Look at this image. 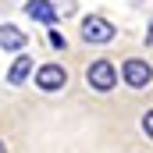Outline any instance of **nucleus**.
<instances>
[{
  "label": "nucleus",
  "instance_id": "7",
  "mask_svg": "<svg viewBox=\"0 0 153 153\" xmlns=\"http://www.w3.org/2000/svg\"><path fill=\"white\" fill-rule=\"evenodd\" d=\"M29 71H32V57H25V53H22V57L11 64V71H7V82H11V85H22V82L29 78Z\"/></svg>",
  "mask_w": 153,
  "mask_h": 153
},
{
  "label": "nucleus",
  "instance_id": "2",
  "mask_svg": "<svg viewBox=\"0 0 153 153\" xmlns=\"http://www.w3.org/2000/svg\"><path fill=\"white\" fill-rule=\"evenodd\" d=\"M82 39L85 43H111L114 39V25L107 18H85L82 22Z\"/></svg>",
  "mask_w": 153,
  "mask_h": 153
},
{
  "label": "nucleus",
  "instance_id": "5",
  "mask_svg": "<svg viewBox=\"0 0 153 153\" xmlns=\"http://www.w3.org/2000/svg\"><path fill=\"white\" fill-rule=\"evenodd\" d=\"M25 11H29V18L39 22V25H53V22H57V7H53L50 0H29Z\"/></svg>",
  "mask_w": 153,
  "mask_h": 153
},
{
  "label": "nucleus",
  "instance_id": "1",
  "mask_svg": "<svg viewBox=\"0 0 153 153\" xmlns=\"http://www.w3.org/2000/svg\"><path fill=\"white\" fill-rule=\"evenodd\" d=\"M85 82H89L96 93H111V89H114V82H117L114 64H111V61H93V64H89V71H85Z\"/></svg>",
  "mask_w": 153,
  "mask_h": 153
},
{
  "label": "nucleus",
  "instance_id": "4",
  "mask_svg": "<svg viewBox=\"0 0 153 153\" xmlns=\"http://www.w3.org/2000/svg\"><path fill=\"white\" fill-rule=\"evenodd\" d=\"M121 75H125V82H128L132 89H143V85H150V78H153V68L146 64V61H125Z\"/></svg>",
  "mask_w": 153,
  "mask_h": 153
},
{
  "label": "nucleus",
  "instance_id": "9",
  "mask_svg": "<svg viewBox=\"0 0 153 153\" xmlns=\"http://www.w3.org/2000/svg\"><path fill=\"white\" fill-rule=\"evenodd\" d=\"M0 153H7V146H4V139H0Z\"/></svg>",
  "mask_w": 153,
  "mask_h": 153
},
{
  "label": "nucleus",
  "instance_id": "8",
  "mask_svg": "<svg viewBox=\"0 0 153 153\" xmlns=\"http://www.w3.org/2000/svg\"><path fill=\"white\" fill-rule=\"evenodd\" d=\"M143 132L153 139V111H146V114H143Z\"/></svg>",
  "mask_w": 153,
  "mask_h": 153
},
{
  "label": "nucleus",
  "instance_id": "3",
  "mask_svg": "<svg viewBox=\"0 0 153 153\" xmlns=\"http://www.w3.org/2000/svg\"><path fill=\"white\" fill-rule=\"evenodd\" d=\"M64 82H68V75H64L61 64H43V68L36 71V85H39V89H46V93L64 89Z\"/></svg>",
  "mask_w": 153,
  "mask_h": 153
},
{
  "label": "nucleus",
  "instance_id": "6",
  "mask_svg": "<svg viewBox=\"0 0 153 153\" xmlns=\"http://www.w3.org/2000/svg\"><path fill=\"white\" fill-rule=\"evenodd\" d=\"M29 43V36L18 29V25H0V46L4 50H22Z\"/></svg>",
  "mask_w": 153,
  "mask_h": 153
}]
</instances>
